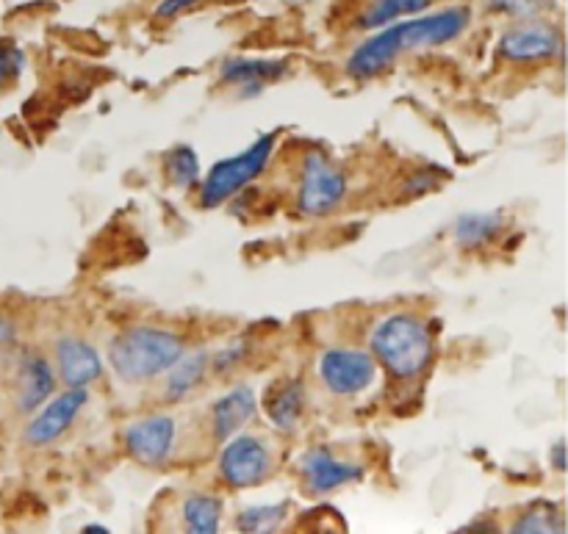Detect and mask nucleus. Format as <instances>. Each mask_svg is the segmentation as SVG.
Here are the masks:
<instances>
[{
  "label": "nucleus",
  "mask_w": 568,
  "mask_h": 534,
  "mask_svg": "<svg viewBox=\"0 0 568 534\" xmlns=\"http://www.w3.org/2000/svg\"><path fill=\"white\" fill-rule=\"evenodd\" d=\"M516 534H541V532H564V515L560 510H530L527 515H521L519 521L514 524Z\"/></svg>",
  "instance_id": "obj_22"
},
{
  "label": "nucleus",
  "mask_w": 568,
  "mask_h": 534,
  "mask_svg": "<svg viewBox=\"0 0 568 534\" xmlns=\"http://www.w3.org/2000/svg\"><path fill=\"white\" fill-rule=\"evenodd\" d=\"M55 352H59L61 380L70 388H87L100 377V369H103L100 355L81 338H61L55 343Z\"/></svg>",
  "instance_id": "obj_11"
},
{
  "label": "nucleus",
  "mask_w": 568,
  "mask_h": 534,
  "mask_svg": "<svg viewBox=\"0 0 568 534\" xmlns=\"http://www.w3.org/2000/svg\"><path fill=\"white\" fill-rule=\"evenodd\" d=\"M166 172H170V181L175 186H194L200 177V164L197 153L192 147H175L170 153V161H166Z\"/></svg>",
  "instance_id": "obj_21"
},
{
  "label": "nucleus",
  "mask_w": 568,
  "mask_h": 534,
  "mask_svg": "<svg viewBox=\"0 0 568 534\" xmlns=\"http://www.w3.org/2000/svg\"><path fill=\"white\" fill-rule=\"evenodd\" d=\"M283 521V507H253L239 515L244 532H272Z\"/></svg>",
  "instance_id": "obj_24"
},
{
  "label": "nucleus",
  "mask_w": 568,
  "mask_h": 534,
  "mask_svg": "<svg viewBox=\"0 0 568 534\" xmlns=\"http://www.w3.org/2000/svg\"><path fill=\"white\" fill-rule=\"evenodd\" d=\"M305 404V386L300 380L281 382V386L272 388V393L266 397V415H270L272 424L283 432H292L297 427L300 415H303Z\"/></svg>",
  "instance_id": "obj_15"
},
{
  "label": "nucleus",
  "mask_w": 568,
  "mask_h": 534,
  "mask_svg": "<svg viewBox=\"0 0 568 534\" xmlns=\"http://www.w3.org/2000/svg\"><path fill=\"white\" fill-rule=\"evenodd\" d=\"M255 413V391L250 386L233 388L231 393L216 402L214 408V424L216 435L220 438H233Z\"/></svg>",
  "instance_id": "obj_14"
},
{
  "label": "nucleus",
  "mask_w": 568,
  "mask_h": 534,
  "mask_svg": "<svg viewBox=\"0 0 568 534\" xmlns=\"http://www.w3.org/2000/svg\"><path fill=\"white\" fill-rule=\"evenodd\" d=\"M83 404H87V388H70L67 393H61L59 399H53L44 408L42 415H37L26 427V443H31V446H48V443L59 441L70 430L75 415L83 410Z\"/></svg>",
  "instance_id": "obj_10"
},
{
  "label": "nucleus",
  "mask_w": 568,
  "mask_h": 534,
  "mask_svg": "<svg viewBox=\"0 0 568 534\" xmlns=\"http://www.w3.org/2000/svg\"><path fill=\"white\" fill-rule=\"evenodd\" d=\"M322 382L338 397H355L375 382V358L364 349H331L322 355Z\"/></svg>",
  "instance_id": "obj_7"
},
{
  "label": "nucleus",
  "mask_w": 568,
  "mask_h": 534,
  "mask_svg": "<svg viewBox=\"0 0 568 534\" xmlns=\"http://www.w3.org/2000/svg\"><path fill=\"white\" fill-rule=\"evenodd\" d=\"M205 366H209V355L194 352V355H181V358L172 363L170 380H166V397L172 402H181L186 393H192L194 388L203 382Z\"/></svg>",
  "instance_id": "obj_17"
},
{
  "label": "nucleus",
  "mask_w": 568,
  "mask_h": 534,
  "mask_svg": "<svg viewBox=\"0 0 568 534\" xmlns=\"http://www.w3.org/2000/svg\"><path fill=\"white\" fill-rule=\"evenodd\" d=\"M347 192V177L322 153H308L300 186V208L308 216H325L336 208Z\"/></svg>",
  "instance_id": "obj_6"
},
{
  "label": "nucleus",
  "mask_w": 568,
  "mask_h": 534,
  "mask_svg": "<svg viewBox=\"0 0 568 534\" xmlns=\"http://www.w3.org/2000/svg\"><path fill=\"white\" fill-rule=\"evenodd\" d=\"M469 9L460 6V9H444L438 14L416 17V20L386 28V31L377 33L375 39H369V42H364L355 50L347 64V72L358 78V81L381 75L408 50L438 48V44L453 42L469 25Z\"/></svg>",
  "instance_id": "obj_1"
},
{
  "label": "nucleus",
  "mask_w": 568,
  "mask_h": 534,
  "mask_svg": "<svg viewBox=\"0 0 568 534\" xmlns=\"http://www.w3.org/2000/svg\"><path fill=\"white\" fill-rule=\"evenodd\" d=\"M430 6V0H372L366 14L361 17V28H383L405 14H419Z\"/></svg>",
  "instance_id": "obj_19"
},
{
  "label": "nucleus",
  "mask_w": 568,
  "mask_h": 534,
  "mask_svg": "<svg viewBox=\"0 0 568 534\" xmlns=\"http://www.w3.org/2000/svg\"><path fill=\"white\" fill-rule=\"evenodd\" d=\"M87 532H109L105 526H87Z\"/></svg>",
  "instance_id": "obj_29"
},
{
  "label": "nucleus",
  "mask_w": 568,
  "mask_h": 534,
  "mask_svg": "<svg viewBox=\"0 0 568 534\" xmlns=\"http://www.w3.org/2000/svg\"><path fill=\"white\" fill-rule=\"evenodd\" d=\"M505 225L503 214H466L460 216L458 225H455V238H458L460 247L475 249L486 247L494 238L499 236Z\"/></svg>",
  "instance_id": "obj_18"
},
{
  "label": "nucleus",
  "mask_w": 568,
  "mask_h": 534,
  "mask_svg": "<svg viewBox=\"0 0 568 534\" xmlns=\"http://www.w3.org/2000/svg\"><path fill=\"white\" fill-rule=\"evenodd\" d=\"M286 72V64L281 61H225L222 66V81L233 83V86H242L244 97H253L258 94L266 83L277 81V78Z\"/></svg>",
  "instance_id": "obj_13"
},
{
  "label": "nucleus",
  "mask_w": 568,
  "mask_h": 534,
  "mask_svg": "<svg viewBox=\"0 0 568 534\" xmlns=\"http://www.w3.org/2000/svg\"><path fill=\"white\" fill-rule=\"evenodd\" d=\"M372 352L397 380H414L430 366L433 336L416 316H388L372 336Z\"/></svg>",
  "instance_id": "obj_2"
},
{
  "label": "nucleus",
  "mask_w": 568,
  "mask_h": 534,
  "mask_svg": "<svg viewBox=\"0 0 568 534\" xmlns=\"http://www.w3.org/2000/svg\"><path fill=\"white\" fill-rule=\"evenodd\" d=\"M183 355V341L170 330L139 327L114 338L109 360L125 382H144L172 369Z\"/></svg>",
  "instance_id": "obj_3"
},
{
  "label": "nucleus",
  "mask_w": 568,
  "mask_h": 534,
  "mask_svg": "<svg viewBox=\"0 0 568 534\" xmlns=\"http://www.w3.org/2000/svg\"><path fill=\"white\" fill-rule=\"evenodd\" d=\"M200 0H161V6L155 9V17L159 20H172V17L183 14L186 9H192V6H197Z\"/></svg>",
  "instance_id": "obj_26"
},
{
  "label": "nucleus",
  "mask_w": 568,
  "mask_h": 534,
  "mask_svg": "<svg viewBox=\"0 0 568 534\" xmlns=\"http://www.w3.org/2000/svg\"><path fill=\"white\" fill-rule=\"evenodd\" d=\"M183 518L186 526L197 534H214L220 530L222 502L214 496H192L183 504Z\"/></svg>",
  "instance_id": "obj_20"
},
{
  "label": "nucleus",
  "mask_w": 568,
  "mask_h": 534,
  "mask_svg": "<svg viewBox=\"0 0 568 534\" xmlns=\"http://www.w3.org/2000/svg\"><path fill=\"white\" fill-rule=\"evenodd\" d=\"M22 64H26V59H22L20 48L11 42H0V86L20 75Z\"/></svg>",
  "instance_id": "obj_25"
},
{
  "label": "nucleus",
  "mask_w": 568,
  "mask_h": 534,
  "mask_svg": "<svg viewBox=\"0 0 568 534\" xmlns=\"http://www.w3.org/2000/svg\"><path fill=\"white\" fill-rule=\"evenodd\" d=\"M564 50V33L555 22L547 20H527L510 28L499 39V55L514 64H538L549 61Z\"/></svg>",
  "instance_id": "obj_5"
},
{
  "label": "nucleus",
  "mask_w": 568,
  "mask_h": 534,
  "mask_svg": "<svg viewBox=\"0 0 568 534\" xmlns=\"http://www.w3.org/2000/svg\"><path fill=\"white\" fill-rule=\"evenodd\" d=\"M555 469H558V471L566 469V463H564V443H558V446H555Z\"/></svg>",
  "instance_id": "obj_28"
},
{
  "label": "nucleus",
  "mask_w": 568,
  "mask_h": 534,
  "mask_svg": "<svg viewBox=\"0 0 568 534\" xmlns=\"http://www.w3.org/2000/svg\"><path fill=\"white\" fill-rule=\"evenodd\" d=\"M486 6L499 14L521 17V20H530V17L541 14L552 6V0H486Z\"/></svg>",
  "instance_id": "obj_23"
},
{
  "label": "nucleus",
  "mask_w": 568,
  "mask_h": 534,
  "mask_svg": "<svg viewBox=\"0 0 568 534\" xmlns=\"http://www.w3.org/2000/svg\"><path fill=\"white\" fill-rule=\"evenodd\" d=\"M303 474L314 491H333V487H342L347 482L361 480L358 465L342 463L327 449H314V452L305 454Z\"/></svg>",
  "instance_id": "obj_12"
},
{
  "label": "nucleus",
  "mask_w": 568,
  "mask_h": 534,
  "mask_svg": "<svg viewBox=\"0 0 568 534\" xmlns=\"http://www.w3.org/2000/svg\"><path fill=\"white\" fill-rule=\"evenodd\" d=\"M272 150H275V133H266L258 142L250 144L242 155H233V158H225L211 166L209 177H205L203 188H200V199H203L205 208H216V205L231 199L236 192H242L253 177H258L264 166L270 164Z\"/></svg>",
  "instance_id": "obj_4"
},
{
  "label": "nucleus",
  "mask_w": 568,
  "mask_h": 534,
  "mask_svg": "<svg viewBox=\"0 0 568 534\" xmlns=\"http://www.w3.org/2000/svg\"><path fill=\"white\" fill-rule=\"evenodd\" d=\"M222 476L227 485L233 487H253L266 480L272 469L270 449L258 441V438H236L227 443L220 460Z\"/></svg>",
  "instance_id": "obj_8"
},
{
  "label": "nucleus",
  "mask_w": 568,
  "mask_h": 534,
  "mask_svg": "<svg viewBox=\"0 0 568 534\" xmlns=\"http://www.w3.org/2000/svg\"><path fill=\"white\" fill-rule=\"evenodd\" d=\"M55 377L44 358H28L20 371V410H33L53 393Z\"/></svg>",
  "instance_id": "obj_16"
},
{
  "label": "nucleus",
  "mask_w": 568,
  "mask_h": 534,
  "mask_svg": "<svg viewBox=\"0 0 568 534\" xmlns=\"http://www.w3.org/2000/svg\"><path fill=\"white\" fill-rule=\"evenodd\" d=\"M175 443V421L170 415H150L125 430V446L142 465L164 463Z\"/></svg>",
  "instance_id": "obj_9"
},
{
  "label": "nucleus",
  "mask_w": 568,
  "mask_h": 534,
  "mask_svg": "<svg viewBox=\"0 0 568 534\" xmlns=\"http://www.w3.org/2000/svg\"><path fill=\"white\" fill-rule=\"evenodd\" d=\"M11 338H14V327H11L9 321L0 319V343H9Z\"/></svg>",
  "instance_id": "obj_27"
}]
</instances>
